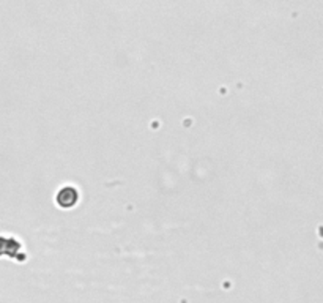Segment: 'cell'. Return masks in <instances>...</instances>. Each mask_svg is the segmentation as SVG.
I'll return each instance as SVG.
<instances>
[{"mask_svg":"<svg viewBox=\"0 0 323 303\" xmlns=\"http://www.w3.org/2000/svg\"><path fill=\"white\" fill-rule=\"evenodd\" d=\"M55 202L62 208H73L79 202V191L75 187H63L59 190L57 196H55Z\"/></svg>","mask_w":323,"mask_h":303,"instance_id":"6da1fadb","label":"cell"}]
</instances>
